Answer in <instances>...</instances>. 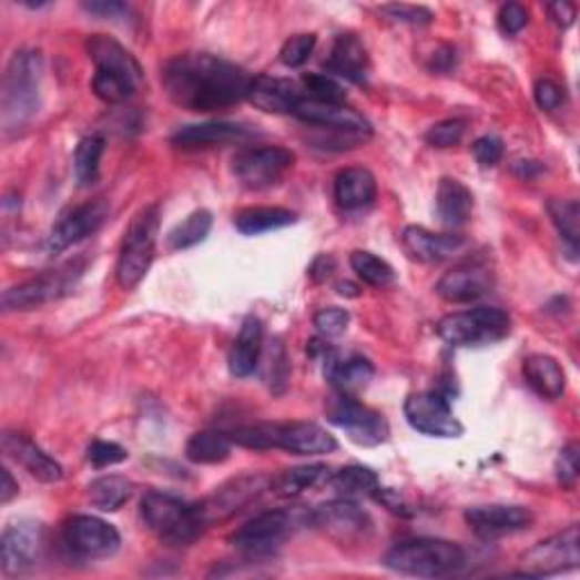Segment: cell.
Instances as JSON below:
<instances>
[{"label": "cell", "mask_w": 580, "mask_h": 580, "mask_svg": "<svg viewBox=\"0 0 580 580\" xmlns=\"http://www.w3.org/2000/svg\"><path fill=\"white\" fill-rule=\"evenodd\" d=\"M169 98L189 112H218L247 100L254 75L206 52H186L162 73Z\"/></svg>", "instance_id": "6da1fadb"}, {"label": "cell", "mask_w": 580, "mask_h": 580, "mask_svg": "<svg viewBox=\"0 0 580 580\" xmlns=\"http://www.w3.org/2000/svg\"><path fill=\"white\" fill-rule=\"evenodd\" d=\"M43 60L39 50L23 48L14 52L0 93V123L8 136L23 132L41 110Z\"/></svg>", "instance_id": "7a4b0ae2"}, {"label": "cell", "mask_w": 580, "mask_h": 580, "mask_svg": "<svg viewBox=\"0 0 580 580\" xmlns=\"http://www.w3.org/2000/svg\"><path fill=\"white\" fill-rule=\"evenodd\" d=\"M141 517L147 529L169 547H189L208 526L202 506L173 495L150 490L141 501Z\"/></svg>", "instance_id": "3957f363"}, {"label": "cell", "mask_w": 580, "mask_h": 580, "mask_svg": "<svg viewBox=\"0 0 580 580\" xmlns=\"http://www.w3.org/2000/svg\"><path fill=\"white\" fill-rule=\"evenodd\" d=\"M465 551L447 540L417 538L395 545L384 564L397 573L417 576V578H440L458 571L465 564Z\"/></svg>", "instance_id": "277c9868"}, {"label": "cell", "mask_w": 580, "mask_h": 580, "mask_svg": "<svg viewBox=\"0 0 580 580\" xmlns=\"http://www.w3.org/2000/svg\"><path fill=\"white\" fill-rule=\"evenodd\" d=\"M160 204H147L132 218L116 263V279L121 288L132 291L150 271L156 238H160Z\"/></svg>", "instance_id": "5b68a950"}, {"label": "cell", "mask_w": 580, "mask_h": 580, "mask_svg": "<svg viewBox=\"0 0 580 580\" xmlns=\"http://www.w3.org/2000/svg\"><path fill=\"white\" fill-rule=\"evenodd\" d=\"M512 329L510 313L499 306H477L449 313L438 323V336L451 347H481L503 340Z\"/></svg>", "instance_id": "8992f818"}, {"label": "cell", "mask_w": 580, "mask_h": 580, "mask_svg": "<svg viewBox=\"0 0 580 580\" xmlns=\"http://www.w3.org/2000/svg\"><path fill=\"white\" fill-rule=\"evenodd\" d=\"M84 268H87V263L82 258H75V261L64 263V266H60L55 271H45L34 279L12 286L3 293V308L8 313L30 311V308L43 306L52 299H60L78 286V282L84 275Z\"/></svg>", "instance_id": "52a82bcc"}, {"label": "cell", "mask_w": 580, "mask_h": 580, "mask_svg": "<svg viewBox=\"0 0 580 580\" xmlns=\"http://www.w3.org/2000/svg\"><path fill=\"white\" fill-rule=\"evenodd\" d=\"M295 164V152L284 145L243 147L234 154V177L247 191H266L277 186Z\"/></svg>", "instance_id": "ba28073f"}, {"label": "cell", "mask_w": 580, "mask_h": 580, "mask_svg": "<svg viewBox=\"0 0 580 580\" xmlns=\"http://www.w3.org/2000/svg\"><path fill=\"white\" fill-rule=\"evenodd\" d=\"M327 419L360 447L384 445L390 436V427L384 415L356 401L354 395L338 393L336 397H332L327 401Z\"/></svg>", "instance_id": "9c48e42d"}, {"label": "cell", "mask_w": 580, "mask_h": 580, "mask_svg": "<svg viewBox=\"0 0 580 580\" xmlns=\"http://www.w3.org/2000/svg\"><path fill=\"white\" fill-rule=\"evenodd\" d=\"M306 526L323 531L338 545H354L370 536L373 519L352 499H338L308 510Z\"/></svg>", "instance_id": "30bf717a"}, {"label": "cell", "mask_w": 580, "mask_h": 580, "mask_svg": "<svg viewBox=\"0 0 580 580\" xmlns=\"http://www.w3.org/2000/svg\"><path fill=\"white\" fill-rule=\"evenodd\" d=\"M404 415L410 429L429 438H460L465 427L451 410L447 395L438 390L415 393L404 404Z\"/></svg>", "instance_id": "8fae6325"}, {"label": "cell", "mask_w": 580, "mask_h": 580, "mask_svg": "<svg viewBox=\"0 0 580 580\" xmlns=\"http://www.w3.org/2000/svg\"><path fill=\"white\" fill-rule=\"evenodd\" d=\"M580 531L569 526L562 533H556L521 556L519 576H553L580 564Z\"/></svg>", "instance_id": "7c38bea8"}, {"label": "cell", "mask_w": 580, "mask_h": 580, "mask_svg": "<svg viewBox=\"0 0 580 580\" xmlns=\"http://www.w3.org/2000/svg\"><path fill=\"white\" fill-rule=\"evenodd\" d=\"M64 545L78 558L102 560L121 549V533L100 517L75 515L64 523Z\"/></svg>", "instance_id": "4fadbf2b"}, {"label": "cell", "mask_w": 580, "mask_h": 580, "mask_svg": "<svg viewBox=\"0 0 580 580\" xmlns=\"http://www.w3.org/2000/svg\"><path fill=\"white\" fill-rule=\"evenodd\" d=\"M297 515L291 510H266L245 521L236 533H232L230 542L247 556H271L293 531Z\"/></svg>", "instance_id": "5bb4252c"}, {"label": "cell", "mask_w": 580, "mask_h": 580, "mask_svg": "<svg viewBox=\"0 0 580 580\" xmlns=\"http://www.w3.org/2000/svg\"><path fill=\"white\" fill-rule=\"evenodd\" d=\"M45 549V529L34 521L10 523L3 540H0V551H3V573L19 576L32 569Z\"/></svg>", "instance_id": "9a60e30c"}, {"label": "cell", "mask_w": 580, "mask_h": 580, "mask_svg": "<svg viewBox=\"0 0 580 580\" xmlns=\"http://www.w3.org/2000/svg\"><path fill=\"white\" fill-rule=\"evenodd\" d=\"M271 481L273 479L263 477V474H241V477L216 488L214 495L200 503L206 521L211 523L241 512L243 508L254 503L263 492L271 490Z\"/></svg>", "instance_id": "2e32d148"}, {"label": "cell", "mask_w": 580, "mask_h": 580, "mask_svg": "<svg viewBox=\"0 0 580 580\" xmlns=\"http://www.w3.org/2000/svg\"><path fill=\"white\" fill-rule=\"evenodd\" d=\"M293 116L299 119L306 125L320 128L327 132H345V134H358V136H370L373 128L356 110L347 108V104L338 102H318L311 98H302L297 108L293 110Z\"/></svg>", "instance_id": "e0dca14e"}, {"label": "cell", "mask_w": 580, "mask_h": 580, "mask_svg": "<svg viewBox=\"0 0 580 580\" xmlns=\"http://www.w3.org/2000/svg\"><path fill=\"white\" fill-rule=\"evenodd\" d=\"M465 521L481 540H497L529 529L533 512L523 506H474L465 510Z\"/></svg>", "instance_id": "ac0fdd59"}, {"label": "cell", "mask_w": 580, "mask_h": 580, "mask_svg": "<svg viewBox=\"0 0 580 580\" xmlns=\"http://www.w3.org/2000/svg\"><path fill=\"white\" fill-rule=\"evenodd\" d=\"M108 214H110V206L102 200H93L71 208L69 214H64L60 223L52 227L48 236V250L58 254L84 241L87 236L95 234L102 227V223L108 221Z\"/></svg>", "instance_id": "d6986e66"}, {"label": "cell", "mask_w": 580, "mask_h": 580, "mask_svg": "<svg viewBox=\"0 0 580 580\" xmlns=\"http://www.w3.org/2000/svg\"><path fill=\"white\" fill-rule=\"evenodd\" d=\"M273 449H284L295 456H325L338 449L336 438L315 421H273Z\"/></svg>", "instance_id": "ffe728a7"}, {"label": "cell", "mask_w": 580, "mask_h": 580, "mask_svg": "<svg viewBox=\"0 0 580 580\" xmlns=\"http://www.w3.org/2000/svg\"><path fill=\"white\" fill-rule=\"evenodd\" d=\"M87 52H89L91 62L95 64V71L121 78L128 84H132L134 89L141 87V82H143L141 64L134 60L132 52L128 48H123L116 39H112L108 34H93L87 41Z\"/></svg>", "instance_id": "44dd1931"}, {"label": "cell", "mask_w": 580, "mask_h": 580, "mask_svg": "<svg viewBox=\"0 0 580 580\" xmlns=\"http://www.w3.org/2000/svg\"><path fill=\"white\" fill-rule=\"evenodd\" d=\"M401 245L413 261L442 263L458 256L467 247V241L456 234H434L425 227L410 225L401 232Z\"/></svg>", "instance_id": "7402d4cb"}, {"label": "cell", "mask_w": 580, "mask_h": 580, "mask_svg": "<svg viewBox=\"0 0 580 580\" xmlns=\"http://www.w3.org/2000/svg\"><path fill=\"white\" fill-rule=\"evenodd\" d=\"M492 288V275L479 263H465L449 271L436 286V293L449 304H471L488 295Z\"/></svg>", "instance_id": "603a6c76"}, {"label": "cell", "mask_w": 580, "mask_h": 580, "mask_svg": "<svg viewBox=\"0 0 580 580\" xmlns=\"http://www.w3.org/2000/svg\"><path fill=\"white\" fill-rule=\"evenodd\" d=\"M3 451L19 462L30 477H34L41 484H58L64 477L62 465L50 458L41 447H37L30 438L17 431H6L3 434Z\"/></svg>", "instance_id": "cb8c5ba5"}, {"label": "cell", "mask_w": 580, "mask_h": 580, "mask_svg": "<svg viewBox=\"0 0 580 580\" xmlns=\"http://www.w3.org/2000/svg\"><path fill=\"white\" fill-rule=\"evenodd\" d=\"M302 98V89L295 82L271 75H256L247 95L254 108L268 114H293Z\"/></svg>", "instance_id": "d4e9b609"}, {"label": "cell", "mask_w": 580, "mask_h": 580, "mask_svg": "<svg viewBox=\"0 0 580 580\" xmlns=\"http://www.w3.org/2000/svg\"><path fill=\"white\" fill-rule=\"evenodd\" d=\"M327 73L345 78L354 84H367L370 75V58H367L365 45L354 34H340L334 45L329 58L325 60Z\"/></svg>", "instance_id": "484cf974"}, {"label": "cell", "mask_w": 580, "mask_h": 580, "mask_svg": "<svg viewBox=\"0 0 580 580\" xmlns=\"http://www.w3.org/2000/svg\"><path fill=\"white\" fill-rule=\"evenodd\" d=\"M252 132L250 128L241 123L230 121H211V123H197V125H184L173 134V145L182 150H197V147H214L225 145L234 141L247 139Z\"/></svg>", "instance_id": "4316f807"}, {"label": "cell", "mask_w": 580, "mask_h": 580, "mask_svg": "<svg viewBox=\"0 0 580 580\" xmlns=\"http://www.w3.org/2000/svg\"><path fill=\"white\" fill-rule=\"evenodd\" d=\"M375 377V365L365 356H336L329 354L325 363V379L343 395H356Z\"/></svg>", "instance_id": "83f0119b"}, {"label": "cell", "mask_w": 580, "mask_h": 580, "mask_svg": "<svg viewBox=\"0 0 580 580\" xmlns=\"http://www.w3.org/2000/svg\"><path fill=\"white\" fill-rule=\"evenodd\" d=\"M336 204L343 211H363L377 200V180L367 169H347L336 177L334 184Z\"/></svg>", "instance_id": "f1b7e54d"}, {"label": "cell", "mask_w": 580, "mask_h": 580, "mask_svg": "<svg viewBox=\"0 0 580 580\" xmlns=\"http://www.w3.org/2000/svg\"><path fill=\"white\" fill-rule=\"evenodd\" d=\"M523 377L542 399H560L567 388V377L560 363L549 354H531L523 358Z\"/></svg>", "instance_id": "f546056e"}, {"label": "cell", "mask_w": 580, "mask_h": 580, "mask_svg": "<svg viewBox=\"0 0 580 580\" xmlns=\"http://www.w3.org/2000/svg\"><path fill=\"white\" fill-rule=\"evenodd\" d=\"M263 352V325L254 315L245 318L238 338L230 352V373L238 379H247L256 373Z\"/></svg>", "instance_id": "4dcf8cb0"}, {"label": "cell", "mask_w": 580, "mask_h": 580, "mask_svg": "<svg viewBox=\"0 0 580 580\" xmlns=\"http://www.w3.org/2000/svg\"><path fill=\"white\" fill-rule=\"evenodd\" d=\"M471 208H474V195L471 191L458 182V180H449L445 177L438 186V195H436V214L438 221L449 227H462L465 223H469L471 218Z\"/></svg>", "instance_id": "1f68e13d"}, {"label": "cell", "mask_w": 580, "mask_h": 580, "mask_svg": "<svg viewBox=\"0 0 580 580\" xmlns=\"http://www.w3.org/2000/svg\"><path fill=\"white\" fill-rule=\"evenodd\" d=\"M297 223V214L284 206H250L236 214L234 225L245 236H258L266 232L284 230Z\"/></svg>", "instance_id": "d6a6232c"}, {"label": "cell", "mask_w": 580, "mask_h": 580, "mask_svg": "<svg viewBox=\"0 0 580 580\" xmlns=\"http://www.w3.org/2000/svg\"><path fill=\"white\" fill-rule=\"evenodd\" d=\"M329 467L327 465H299V467H291V469H284L282 474H277V477L271 481V490L277 495V497H297L315 486H320L323 481H329Z\"/></svg>", "instance_id": "836d02e7"}, {"label": "cell", "mask_w": 580, "mask_h": 580, "mask_svg": "<svg viewBox=\"0 0 580 580\" xmlns=\"http://www.w3.org/2000/svg\"><path fill=\"white\" fill-rule=\"evenodd\" d=\"M329 486L334 492H338L343 499H360V497H375L379 488V477L377 471L363 465H349L336 471L334 477H329Z\"/></svg>", "instance_id": "e575fe53"}, {"label": "cell", "mask_w": 580, "mask_h": 580, "mask_svg": "<svg viewBox=\"0 0 580 580\" xmlns=\"http://www.w3.org/2000/svg\"><path fill=\"white\" fill-rule=\"evenodd\" d=\"M132 497V481L119 474L112 477H100L89 484V501L93 508L102 512H116L121 510Z\"/></svg>", "instance_id": "d590c367"}, {"label": "cell", "mask_w": 580, "mask_h": 580, "mask_svg": "<svg viewBox=\"0 0 580 580\" xmlns=\"http://www.w3.org/2000/svg\"><path fill=\"white\" fill-rule=\"evenodd\" d=\"M232 440L227 434L200 431L186 442V458L197 465H218L225 462L232 454Z\"/></svg>", "instance_id": "8d00e7d4"}, {"label": "cell", "mask_w": 580, "mask_h": 580, "mask_svg": "<svg viewBox=\"0 0 580 580\" xmlns=\"http://www.w3.org/2000/svg\"><path fill=\"white\" fill-rule=\"evenodd\" d=\"M104 154V136L91 134L84 136L73 154V171L80 186H91L98 180L100 173V160Z\"/></svg>", "instance_id": "74e56055"}, {"label": "cell", "mask_w": 580, "mask_h": 580, "mask_svg": "<svg viewBox=\"0 0 580 580\" xmlns=\"http://www.w3.org/2000/svg\"><path fill=\"white\" fill-rule=\"evenodd\" d=\"M549 208V216L556 225V230L560 232V236L564 238L571 258L576 261V252H578V243H580V206L578 200H551L547 204Z\"/></svg>", "instance_id": "f35d334b"}, {"label": "cell", "mask_w": 580, "mask_h": 580, "mask_svg": "<svg viewBox=\"0 0 580 580\" xmlns=\"http://www.w3.org/2000/svg\"><path fill=\"white\" fill-rule=\"evenodd\" d=\"M349 266L358 275V279H363L367 286L388 288V286L395 284V271H393L390 263L379 258L373 252H365V250L352 252Z\"/></svg>", "instance_id": "ab89813d"}, {"label": "cell", "mask_w": 580, "mask_h": 580, "mask_svg": "<svg viewBox=\"0 0 580 580\" xmlns=\"http://www.w3.org/2000/svg\"><path fill=\"white\" fill-rule=\"evenodd\" d=\"M211 225H214V216L206 208H197L193 214L182 221L171 234H169V247L171 250H189L206 241Z\"/></svg>", "instance_id": "60d3db41"}, {"label": "cell", "mask_w": 580, "mask_h": 580, "mask_svg": "<svg viewBox=\"0 0 580 580\" xmlns=\"http://www.w3.org/2000/svg\"><path fill=\"white\" fill-rule=\"evenodd\" d=\"M302 89L306 91L304 98L311 100H318V102H338L345 104V89L329 75H320V73H308L302 78Z\"/></svg>", "instance_id": "b9f144b4"}, {"label": "cell", "mask_w": 580, "mask_h": 580, "mask_svg": "<svg viewBox=\"0 0 580 580\" xmlns=\"http://www.w3.org/2000/svg\"><path fill=\"white\" fill-rule=\"evenodd\" d=\"M91 89L100 100L110 102V104H121L136 93V89L132 84H128L125 80L114 78L110 73H100V71H95V75L91 80Z\"/></svg>", "instance_id": "7bdbcfd3"}, {"label": "cell", "mask_w": 580, "mask_h": 580, "mask_svg": "<svg viewBox=\"0 0 580 580\" xmlns=\"http://www.w3.org/2000/svg\"><path fill=\"white\" fill-rule=\"evenodd\" d=\"M315 43H318V37H315L313 32L308 34H295L291 37L282 52H279V60L284 67L288 69H299L308 62V58L313 55V50H315Z\"/></svg>", "instance_id": "ee69618b"}, {"label": "cell", "mask_w": 580, "mask_h": 580, "mask_svg": "<svg viewBox=\"0 0 580 580\" xmlns=\"http://www.w3.org/2000/svg\"><path fill=\"white\" fill-rule=\"evenodd\" d=\"M313 325L323 338H338L349 327V313L345 308H338V306L320 308L318 313L313 315Z\"/></svg>", "instance_id": "f6af8a7d"}, {"label": "cell", "mask_w": 580, "mask_h": 580, "mask_svg": "<svg viewBox=\"0 0 580 580\" xmlns=\"http://www.w3.org/2000/svg\"><path fill=\"white\" fill-rule=\"evenodd\" d=\"M87 458L91 465L95 467H112L119 465L123 460H128V449L116 445V442H108V440H95L89 445L87 449Z\"/></svg>", "instance_id": "bcb514c9"}, {"label": "cell", "mask_w": 580, "mask_h": 580, "mask_svg": "<svg viewBox=\"0 0 580 580\" xmlns=\"http://www.w3.org/2000/svg\"><path fill=\"white\" fill-rule=\"evenodd\" d=\"M381 14H386L388 19L397 21V23H406V26H429L434 21V12L429 8H421V6H384Z\"/></svg>", "instance_id": "7dc6e473"}, {"label": "cell", "mask_w": 580, "mask_h": 580, "mask_svg": "<svg viewBox=\"0 0 580 580\" xmlns=\"http://www.w3.org/2000/svg\"><path fill=\"white\" fill-rule=\"evenodd\" d=\"M462 134H465V123L458 119H449L429 128L427 143L434 147H451L462 141Z\"/></svg>", "instance_id": "c3c4849f"}, {"label": "cell", "mask_w": 580, "mask_h": 580, "mask_svg": "<svg viewBox=\"0 0 580 580\" xmlns=\"http://www.w3.org/2000/svg\"><path fill=\"white\" fill-rule=\"evenodd\" d=\"M578 447L576 445H567L556 462V474H558V484L564 490H571L578 481Z\"/></svg>", "instance_id": "681fc988"}, {"label": "cell", "mask_w": 580, "mask_h": 580, "mask_svg": "<svg viewBox=\"0 0 580 580\" xmlns=\"http://www.w3.org/2000/svg\"><path fill=\"white\" fill-rule=\"evenodd\" d=\"M89 14L100 17V19H108V21H116V23H128L132 17L130 6L119 3V0H93V3H84L82 6Z\"/></svg>", "instance_id": "f907efd6"}, {"label": "cell", "mask_w": 580, "mask_h": 580, "mask_svg": "<svg viewBox=\"0 0 580 580\" xmlns=\"http://www.w3.org/2000/svg\"><path fill=\"white\" fill-rule=\"evenodd\" d=\"M474 156L481 166H497L503 156V141L499 136H481L471 145Z\"/></svg>", "instance_id": "816d5d0a"}, {"label": "cell", "mask_w": 580, "mask_h": 580, "mask_svg": "<svg viewBox=\"0 0 580 580\" xmlns=\"http://www.w3.org/2000/svg\"><path fill=\"white\" fill-rule=\"evenodd\" d=\"M497 21H499L501 32L512 37V34H519L526 26H529V12H526V8L519 6V3H508L499 10Z\"/></svg>", "instance_id": "f5cc1de1"}, {"label": "cell", "mask_w": 580, "mask_h": 580, "mask_svg": "<svg viewBox=\"0 0 580 580\" xmlns=\"http://www.w3.org/2000/svg\"><path fill=\"white\" fill-rule=\"evenodd\" d=\"M536 102H538L540 110L556 112V110H560V104L564 102V91L553 80H540L536 84Z\"/></svg>", "instance_id": "db71d44e"}, {"label": "cell", "mask_w": 580, "mask_h": 580, "mask_svg": "<svg viewBox=\"0 0 580 580\" xmlns=\"http://www.w3.org/2000/svg\"><path fill=\"white\" fill-rule=\"evenodd\" d=\"M375 499L377 501H381L390 512H395V515H401V517H408V515H413V510H408V503L395 492V490H390V488H377V492H375Z\"/></svg>", "instance_id": "11a10c76"}, {"label": "cell", "mask_w": 580, "mask_h": 580, "mask_svg": "<svg viewBox=\"0 0 580 580\" xmlns=\"http://www.w3.org/2000/svg\"><path fill=\"white\" fill-rule=\"evenodd\" d=\"M549 14L556 21V26H560L562 30L571 28L576 21V6L567 3V0H558V3L549 6Z\"/></svg>", "instance_id": "9f6ffc18"}, {"label": "cell", "mask_w": 580, "mask_h": 580, "mask_svg": "<svg viewBox=\"0 0 580 580\" xmlns=\"http://www.w3.org/2000/svg\"><path fill=\"white\" fill-rule=\"evenodd\" d=\"M336 273V261L334 256H327V254H320L318 258L313 261V266L308 268V275L313 282H327L332 275Z\"/></svg>", "instance_id": "6f0895ef"}, {"label": "cell", "mask_w": 580, "mask_h": 580, "mask_svg": "<svg viewBox=\"0 0 580 580\" xmlns=\"http://www.w3.org/2000/svg\"><path fill=\"white\" fill-rule=\"evenodd\" d=\"M454 64H456V50H454V48H449V45H440V48L434 52L431 71L447 73V71H451Z\"/></svg>", "instance_id": "680465c9"}, {"label": "cell", "mask_w": 580, "mask_h": 580, "mask_svg": "<svg viewBox=\"0 0 580 580\" xmlns=\"http://www.w3.org/2000/svg\"><path fill=\"white\" fill-rule=\"evenodd\" d=\"M17 495H19V484L14 481L10 469H3V486H0V501L10 503Z\"/></svg>", "instance_id": "91938a15"}, {"label": "cell", "mask_w": 580, "mask_h": 580, "mask_svg": "<svg viewBox=\"0 0 580 580\" xmlns=\"http://www.w3.org/2000/svg\"><path fill=\"white\" fill-rule=\"evenodd\" d=\"M515 171H517L521 177H533L536 173L542 171V166H538L536 162H519V164L515 166Z\"/></svg>", "instance_id": "94428289"}, {"label": "cell", "mask_w": 580, "mask_h": 580, "mask_svg": "<svg viewBox=\"0 0 580 580\" xmlns=\"http://www.w3.org/2000/svg\"><path fill=\"white\" fill-rule=\"evenodd\" d=\"M336 291H338V295H343V297H358V295H360V288H358L356 284H352V282H340V284H336Z\"/></svg>", "instance_id": "6125c7cd"}]
</instances>
